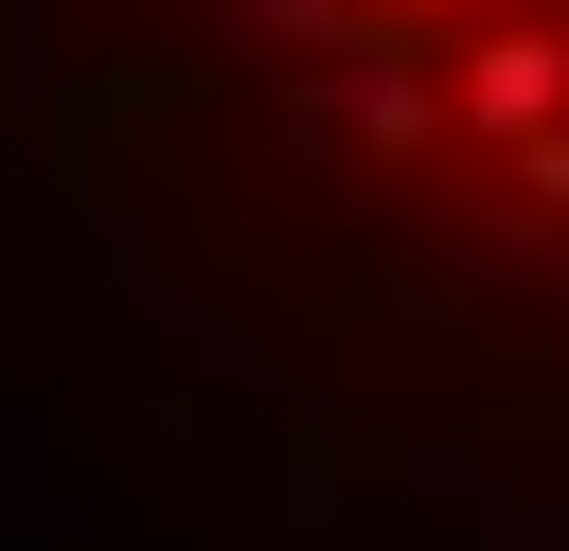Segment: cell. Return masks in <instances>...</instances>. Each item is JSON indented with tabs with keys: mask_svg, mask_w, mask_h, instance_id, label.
Masks as SVG:
<instances>
[{
	"mask_svg": "<svg viewBox=\"0 0 569 551\" xmlns=\"http://www.w3.org/2000/svg\"><path fill=\"white\" fill-rule=\"evenodd\" d=\"M356 18H373V53H445V36H480L498 0H356Z\"/></svg>",
	"mask_w": 569,
	"mask_h": 551,
	"instance_id": "3",
	"label": "cell"
},
{
	"mask_svg": "<svg viewBox=\"0 0 569 551\" xmlns=\"http://www.w3.org/2000/svg\"><path fill=\"white\" fill-rule=\"evenodd\" d=\"M516 213H533V231H569V124H551V142H516Z\"/></svg>",
	"mask_w": 569,
	"mask_h": 551,
	"instance_id": "4",
	"label": "cell"
},
{
	"mask_svg": "<svg viewBox=\"0 0 569 551\" xmlns=\"http://www.w3.org/2000/svg\"><path fill=\"white\" fill-rule=\"evenodd\" d=\"M445 107H462L498 160H516V142H551V124H569V36H551V18H480V36H462V71H445Z\"/></svg>",
	"mask_w": 569,
	"mask_h": 551,
	"instance_id": "1",
	"label": "cell"
},
{
	"mask_svg": "<svg viewBox=\"0 0 569 551\" xmlns=\"http://www.w3.org/2000/svg\"><path fill=\"white\" fill-rule=\"evenodd\" d=\"M338 107H356V142H373V160H427V142H445V124H462V107H445V71H427V53H356V89H338Z\"/></svg>",
	"mask_w": 569,
	"mask_h": 551,
	"instance_id": "2",
	"label": "cell"
}]
</instances>
